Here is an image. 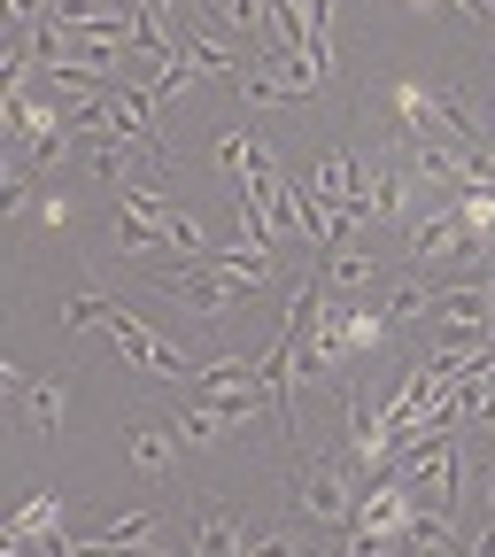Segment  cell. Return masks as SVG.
I'll return each instance as SVG.
<instances>
[{
	"mask_svg": "<svg viewBox=\"0 0 495 557\" xmlns=\"http://www.w3.org/2000/svg\"><path fill=\"white\" fill-rule=\"evenodd\" d=\"M109 341H116V357H124L132 372H148V380H186V387L201 380V364L178 357V348H171L156 325H139V310H124V302L109 310Z\"/></svg>",
	"mask_w": 495,
	"mask_h": 557,
	"instance_id": "1",
	"label": "cell"
},
{
	"mask_svg": "<svg viewBox=\"0 0 495 557\" xmlns=\"http://www.w3.org/2000/svg\"><path fill=\"white\" fill-rule=\"evenodd\" d=\"M465 248H480V233L465 225L457 194H442L434 209H418V218H410V263H418V271H426V263H457Z\"/></svg>",
	"mask_w": 495,
	"mask_h": 557,
	"instance_id": "2",
	"label": "cell"
},
{
	"mask_svg": "<svg viewBox=\"0 0 495 557\" xmlns=\"http://www.w3.org/2000/svg\"><path fill=\"white\" fill-rule=\"evenodd\" d=\"M295 511H310L318 527H348L357 519V487H348L341 465H302L295 472Z\"/></svg>",
	"mask_w": 495,
	"mask_h": 557,
	"instance_id": "3",
	"label": "cell"
},
{
	"mask_svg": "<svg viewBox=\"0 0 495 557\" xmlns=\"http://www.w3.org/2000/svg\"><path fill=\"white\" fill-rule=\"evenodd\" d=\"M156 287L178 302V310H194V318H233V278L225 271H209V263H186V271H171V278H156Z\"/></svg>",
	"mask_w": 495,
	"mask_h": 557,
	"instance_id": "4",
	"label": "cell"
},
{
	"mask_svg": "<svg viewBox=\"0 0 495 557\" xmlns=\"http://www.w3.org/2000/svg\"><path fill=\"white\" fill-rule=\"evenodd\" d=\"M248 542H256V527L233 504H201L194 534H186V557H248Z\"/></svg>",
	"mask_w": 495,
	"mask_h": 557,
	"instance_id": "5",
	"label": "cell"
},
{
	"mask_svg": "<svg viewBox=\"0 0 495 557\" xmlns=\"http://www.w3.org/2000/svg\"><path fill=\"white\" fill-rule=\"evenodd\" d=\"M218 171H225L233 186H248V178H271L279 163H271V148H263V132H256V124H233V132L218 139Z\"/></svg>",
	"mask_w": 495,
	"mask_h": 557,
	"instance_id": "6",
	"label": "cell"
},
{
	"mask_svg": "<svg viewBox=\"0 0 495 557\" xmlns=\"http://www.w3.org/2000/svg\"><path fill=\"white\" fill-rule=\"evenodd\" d=\"M171 434H178V449H218V442H233L240 426H233V418H225L218 403H201V395H194V403L171 418Z\"/></svg>",
	"mask_w": 495,
	"mask_h": 557,
	"instance_id": "7",
	"label": "cell"
},
{
	"mask_svg": "<svg viewBox=\"0 0 495 557\" xmlns=\"http://www.w3.org/2000/svg\"><path fill=\"white\" fill-rule=\"evenodd\" d=\"M124 457L139 465V472H171V457H178V434L171 426H148V418H139V426H124Z\"/></svg>",
	"mask_w": 495,
	"mask_h": 557,
	"instance_id": "8",
	"label": "cell"
},
{
	"mask_svg": "<svg viewBox=\"0 0 495 557\" xmlns=\"http://www.w3.org/2000/svg\"><path fill=\"white\" fill-rule=\"evenodd\" d=\"M364 218H410V178L395 163L364 171Z\"/></svg>",
	"mask_w": 495,
	"mask_h": 557,
	"instance_id": "9",
	"label": "cell"
},
{
	"mask_svg": "<svg viewBox=\"0 0 495 557\" xmlns=\"http://www.w3.org/2000/svg\"><path fill=\"white\" fill-rule=\"evenodd\" d=\"M209 271H225L233 287H271V248H209Z\"/></svg>",
	"mask_w": 495,
	"mask_h": 557,
	"instance_id": "10",
	"label": "cell"
},
{
	"mask_svg": "<svg viewBox=\"0 0 495 557\" xmlns=\"http://www.w3.org/2000/svg\"><path fill=\"white\" fill-rule=\"evenodd\" d=\"M380 310H387V325H418V318H434V295H426V278L410 271V278H395V287H387Z\"/></svg>",
	"mask_w": 495,
	"mask_h": 557,
	"instance_id": "11",
	"label": "cell"
},
{
	"mask_svg": "<svg viewBox=\"0 0 495 557\" xmlns=\"http://www.w3.org/2000/svg\"><path fill=\"white\" fill-rule=\"evenodd\" d=\"M148 534H156V504H139V511H124V519H109V527L94 534V549H109V557H116V549H139V542H148Z\"/></svg>",
	"mask_w": 495,
	"mask_h": 557,
	"instance_id": "12",
	"label": "cell"
},
{
	"mask_svg": "<svg viewBox=\"0 0 495 557\" xmlns=\"http://www.w3.org/2000/svg\"><path fill=\"white\" fill-rule=\"evenodd\" d=\"M116 248L124 256H156V248H171V233L156 218H139V209H116Z\"/></svg>",
	"mask_w": 495,
	"mask_h": 557,
	"instance_id": "13",
	"label": "cell"
},
{
	"mask_svg": "<svg viewBox=\"0 0 495 557\" xmlns=\"http://www.w3.org/2000/svg\"><path fill=\"white\" fill-rule=\"evenodd\" d=\"M24 418H32V434H39V442H54V426H62V380L24 387Z\"/></svg>",
	"mask_w": 495,
	"mask_h": 557,
	"instance_id": "14",
	"label": "cell"
},
{
	"mask_svg": "<svg viewBox=\"0 0 495 557\" xmlns=\"http://www.w3.org/2000/svg\"><path fill=\"white\" fill-rule=\"evenodd\" d=\"M86 163H94V178H101V186H116V194L132 186V163H124V139H116V132H109V139H94V156H86Z\"/></svg>",
	"mask_w": 495,
	"mask_h": 557,
	"instance_id": "15",
	"label": "cell"
},
{
	"mask_svg": "<svg viewBox=\"0 0 495 557\" xmlns=\"http://www.w3.org/2000/svg\"><path fill=\"white\" fill-rule=\"evenodd\" d=\"M109 310H116L109 295H70V302H62V333H86V325H109Z\"/></svg>",
	"mask_w": 495,
	"mask_h": 557,
	"instance_id": "16",
	"label": "cell"
},
{
	"mask_svg": "<svg viewBox=\"0 0 495 557\" xmlns=\"http://www.w3.org/2000/svg\"><path fill=\"white\" fill-rule=\"evenodd\" d=\"M248 557H302V542H295V534H256Z\"/></svg>",
	"mask_w": 495,
	"mask_h": 557,
	"instance_id": "17",
	"label": "cell"
},
{
	"mask_svg": "<svg viewBox=\"0 0 495 557\" xmlns=\"http://www.w3.org/2000/svg\"><path fill=\"white\" fill-rule=\"evenodd\" d=\"M341 557H380V542H357V534H348V549Z\"/></svg>",
	"mask_w": 495,
	"mask_h": 557,
	"instance_id": "18",
	"label": "cell"
},
{
	"mask_svg": "<svg viewBox=\"0 0 495 557\" xmlns=\"http://www.w3.org/2000/svg\"><path fill=\"white\" fill-rule=\"evenodd\" d=\"M487 465H495V457H487Z\"/></svg>",
	"mask_w": 495,
	"mask_h": 557,
	"instance_id": "19",
	"label": "cell"
}]
</instances>
